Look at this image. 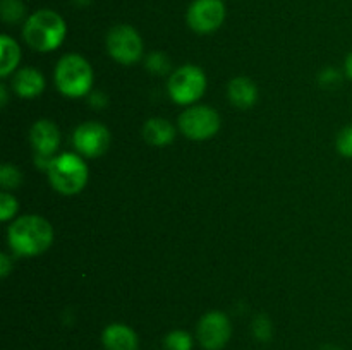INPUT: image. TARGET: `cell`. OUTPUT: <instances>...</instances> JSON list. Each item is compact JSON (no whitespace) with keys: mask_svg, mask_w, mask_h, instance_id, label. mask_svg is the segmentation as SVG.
I'll use <instances>...</instances> for the list:
<instances>
[{"mask_svg":"<svg viewBox=\"0 0 352 350\" xmlns=\"http://www.w3.org/2000/svg\"><path fill=\"white\" fill-rule=\"evenodd\" d=\"M340 79V75H339V72H336L333 71V69H329V71H325L322 74V82L323 84H325V82H329L330 81V84H332V82H337Z\"/></svg>","mask_w":352,"mask_h":350,"instance_id":"25","label":"cell"},{"mask_svg":"<svg viewBox=\"0 0 352 350\" xmlns=\"http://www.w3.org/2000/svg\"><path fill=\"white\" fill-rule=\"evenodd\" d=\"M107 50L124 65H131L140 60L143 54V41L140 33L127 24L113 26L107 34Z\"/></svg>","mask_w":352,"mask_h":350,"instance_id":"7","label":"cell"},{"mask_svg":"<svg viewBox=\"0 0 352 350\" xmlns=\"http://www.w3.org/2000/svg\"><path fill=\"white\" fill-rule=\"evenodd\" d=\"M74 148L88 158L102 156L110 146V132L98 122H85L74 130Z\"/></svg>","mask_w":352,"mask_h":350,"instance_id":"10","label":"cell"},{"mask_svg":"<svg viewBox=\"0 0 352 350\" xmlns=\"http://www.w3.org/2000/svg\"><path fill=\"white\" fill-rule=\"evenodd\" d=\"M55 84L58 91L69 98L88 95L93 86L91 65L78 54L64 55L55 67Z\"/></svg>","mask_w":352,"mask_h":350,"instance_id":"3","label":"cell"},{"mask_svg":"<svg viewBox=\"0 0 352 350\" xmlns=\"http://www.w3.org/2000/svg\"><path fill=\"white\" fill-rule=\"evenodd\" d=\"M12 88L21 98H34L45 88V78L40 71L33 67H24L16 72L12 79Z\"/></svg>","mask_w":352,"mask_h":350,"instance_id":"13","label":"cell"},{"mask_svg":"<svg viewBox=\"0 0 352 350\" xmlns=\"http://www.w3.org/2000/svg\"><path fill=\"white\" fill-rule=\"evenodd\" d=\"M226 19L222 0H195L188 10V24L196 33H212Z\"/></svg>","mask_w":352,"mask_h":350,"instance_id":"9","label":"cell"},{"mask_svg":"<svg viewBox=\"0 0 352 350\" xmlns=\"http://www.w3.org/2000/svg\"><path fill=\"white\" fill-rule=\"evenodd\" d=\"M30 139L38 154L54 156L58 144H60V132H58L57 126L54 122H50L47 119H41L31 127Z\"/></svg>","mask_w":352,"mask_h":350,"instance_id":"11","label":"cell"},{"mask_svg":"<svg viewBox=\"0 0 352 350\" xmlns=\"http://www.w3.org/2000/svg\"><path fill=\"white\" fill-rule=\"evenodd\" d=\"M0 9H2V19L9 24L19 23L24 16V5L21 0H2Z\"/></svg>","mask_w":352,"mask_h":350,"instance_id":"18","label":"cell"},{"mask_svg":"<svg viewBox=\"0 0 352 350\" xmlns=\"http://www.w3.org/2000/svg\"><path fill=\"white\" fill-rule=\"evenodd\" d=\"M337 150L342 156L352 158V126L344 127L337 136Z\"/></svg>","mask_w":352,"mask_h":350,"instance_id":"22","label":"cell"},{"mask_svg":"<svg viewBox=\"0 0 352 350\" xmlns=\"http://www.w3.org/2000/svg\"><path fill=\"white\" fill-rule=\"evenodd\" d=\"M21 182H23V175L12 165H3L0 168V184L3 189H16L19 187Z\"/></svg>","mask_w":352,"mask_h":350,"instance_id":"19","label":"cell"},{"mask_svg":"<svg viewBox=\"0 0 352 350\" xmlns=\"http://www.w3.org/2000/svg\"><path fill=\"white\" fill-rule=\"evenodd\" d=\"M179 129L192 141H205L215 136L220 129V115L206 105L191 106L179 117Z\"/></svg>","mask_w":352,"mask_h":350,"instance_id":"6","label":"cell"},{"mask_svg":"<svg viewBox=\"0 0 352 350\" xmlns=\"http://www.w3.org/2000/svg\"><path fill=\"white\" fill-rule=\"evenodd\" d=\"M17 211V199L9 192H2L0 194V220L7 222L12 218Z\"/></svg>","mask_w":352,"mask_h":350,"instance_id":"21","label":"cell"},{"mask_svg":"<svg viewBox=\"0 0 352 350\" xmlns=\"http://www.w3.org/2000/svg\"><path fill=\"white\" fill-rule=\"evenodd\" d=\"M143 137L151 146H167L174 141L175 127L162 117H153L144 124Z\"/></svg>","mask_w":352,"mask_h":350,"instance_id":"15","label":"cell"},{"mask_svg":"<svg viewBox=\"0 0 352 350\" xmlns=\"http://www.w3.org/2000/svg\"><path fill=\"white\" fill-rule=\"evenodd\" d=\"M164 347L165 350H191L192 338L188 331L175 329V331H170L165 336Z\"/></svg>","mask_w":352,"mask_h":350,"instance_id":"17","label":"cell"},{"mask_svg":"<svg viewBox=\"0 0 352 350\" xmlns=\"http://www.w3.org/2000/svg\"><path fill=\"white\" fill-rule=\"evenodd\" d=\"M253 333L258 340L267 342V340L272 336V325L270 321H268V318H265V316H258L253 323Z\"/></svg>","mask_w":352,"mask_h":350,"instance_id":"23","label":"cell"},{"mask_svg":"<svg viewBox=\"0 0 352 350\" xmlns=\"http://www.w3.org/2000/svg\"><path fill=\"white\" fill-rule=\"evenodd\" d=\"M0 95H2V105H6L7 103V91H6V88H0Z\"/></svg>","mask_w":352,"mask_h":350,"instance_id":"27","label":"cell"},{"mask_svg":"<svg viewBox=\"0 0 352 350\" xmlns=\"http://www.w3.org/2000/svg\"><path fill=\"white\" fill-rule=\"evenodd\" d=\"M103 347L107 350H138V335L126 325H110L103 329Z\"/></svg>","mask_w":352,"mask_h":350,"instance_id":"12","label":"cell"},{"mask_svg":"<svg viewBox=\"0 0 352 350\" xmlns=\"http://www.w3.org/2000/svg\"><path fill=\"white\" fill-rule=\"evenodd\" d=\"M7 240L10 249L19 256H36L50 247L54 230L43 216L24 215L9 226Z\"/></svg>","mask_w":352,"mask_h":350,"instance_id":"1","label":"cell"},{"mask_svg":"<svg viewBox=\"0 0 352 350\" xmlns=\"http://www.w3.org/2000/svg\"><path fill=\"white\" fill-rule=\"evenodd\" d=\"M48 178L52 187L60 194H78L88 182V167L78 154L64 153L54 158L48 168Z\"/></svg>","mask_w":352,"mask_h":350,"instance_id":"4","label":"cell"},{"mask_svg":"<svg viewBox=\"0 0 352 350\" xmlns=\"http://www.w3.org/2000/svg\"><path fill=\"white\" fill-rule=\"evenodd\" d=\"M346 72H347V75H349V79H352V51L347 55V58H346Z\"/></svg>","mask_w":352,"mask_h":350,"instance_id":"26","label":"cell"},{"mask_svg":"<svg viewBox=\"0 0 352 350\" xmlns=\"http://www.w3.org/2000/svg\"><path fill=\"white\" fill-rule=\"evenodd\" d=\"M206 89V75L196 65H182L168 79V95L179 105H191Z\"/></svg>","mask_w":352,"mask_h":350,"instance_id":"5","label":"cell"},{"mask_svg":"<svg viewBox=\"0 0 352 350\" xmlns=\"http://www.w3.org/2000/svg\"><path fill=\"white\" fill-rule=\"evenodd\" d=\"M23 36L33 50L52 51L62 45L65 38V23L50 9L36 10L28 17Z\"/></svg>","mask_w":352,"mask_h":350,"instance_id":"2","label":"cell"},{"mask_svg":"<svg viewBox=\"0 0 352 350\" xmlns=\"http://www.w3.org/2000/svg\"><path fill=\"white\" fill-rule=\"evenodd\" d=\"M229 100L234 106L241 110L251 108L258 100V89L254 82L248 78H234L229 82Z\"/></svg>","mask_w":352,"mask_h":350,"instance_id":"14","label":"cell"},{"mask_svg":"<svg viewBox=\"0 0 352 350\" xmlns=\"http://www.w3.org/2000/svg\"><path fill=\"white\" fill-rule=\"evenodd\" d=\"M0 48H2V58H0V75L6 78L9 75L14 69L17 67L21 58V50L17 47L16 41L12 40L10 36L3 34L0 38Z\"/></svg>","mask_w":352,"mask_h":350,"instance_id":"16","label":"cell"},{"mask_svg":"<svg viewBox=\"0 0 352 350\" xmlns=\"http://www.w3.org/2000/svg\"><path fill=\"white\" fill-rule=\"evenodd\" d=\"M9 273H10V259L7 254H2V256H0V275H2V278H6Z\"/></svg>","mask_w":352,"mask_h":350,"instance_id":"24","label":"cell"},{"mask_svg":"<svg viewBox=\"0 0 352 350\" xmlns=\"http://www.w3.org/2000/svg\"><path fill=\"white\" fill-rule=\"evenodd\" d=\"M146 69L151 71L153 74H165V72L170 69V62L160 51H153V54L148 55L146 58Z\"/></svg>","mask_w":352,"mask_h":350,"instance_id":"20","label":"cell"},{"mask_svg":"<svg viewBox=\"0 0 352 350\" xmlns=\"http://www.w3.org/2000/svg\"><path fill=\"white\" fill-rule=\"evenodd\" d=\"M232 335L229 318L220 311L206 312L198 323V340L203 349L220 350L227 345Z\"/></svg>","mask_w":352,"mask_h":350,"instance_id":"8","label":"cell"}]
</instances>
